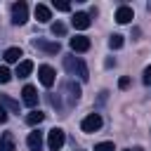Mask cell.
Instances as JSON below:
<instances>
[{"label": "cell", "mask_w": 151, "mask_h": 151, "mask_svg": "<svg viewBox=\"0 0 151 151\" xmlns=\"http://www.w3.org/2000/svg\"><path fill=\"white\" fill-rule=\"evenodd\" d=\"M38 78H40V83H42L45 87H52V85H54V78H57V76H54V68H52V66L42 64V66L38 68Z\"/></svg>", "instance_id": "8992f818"}, {"label": "cell", "mask_w": 151, "mask_h": 151, "mask_svg": "<svg viewBox=\"0 0 151 151\" xmlns=\"http://www.w3.org/2000/svg\"><path fill=\"white\" fill-rule=\"evenodd\" d=\"M31 71H33V61L24 59V61H19V66H17V73H14V76H19V78H26V76H31Z\"/></svg>", "instance_id": "9a60e30c"}, {"label": "cell", "mask_w": 151, "mask_h": 151, "mask_svg": "<svg viewBox=\"0 0 151 151\" xmlns=\"http://www.w3.org/2000/svg\"><path fill=\"white\" fill-rule=\"evenodd\" d=\"M9 80H12L9 68H7V66H0V83H9Z\"/></svg>", "instance_id": "7402d4cb"}, {"label": "cell", "mask_w": 151, "mask_h": 151, "mask_svg": "<svg viewBox=\"0 0 151 151\" xmlns=\"http://www.w3.org/2000/svg\"><path fill=\"white\" fill-rule=\"evenodd\" d=\"M21 99H24L26 106H35V104H38V90H35L33 85H26V87L21 90Z\"/></svg>", "instance_id": "8fae6325"}, {"label": "cell", "mask_w": 151, "mask_h": 151, "mask_svg": "<svg viewBox=\"0 0 151 151\" xmlns=\"http://www.w3.org/2000/svg\"><path fill=\"white\" fill-rule=\"evenodd\" d=\"M68 45H71L73 52H87L90 50V38L87 35H76V38L68 40Z\"/></svg>", "instance_id": "ba28073f"}, {"label": "cell", "mask_w": 151, "mask_h": 151, "mask_svg": "<svg viewBox=\"0 0 151 151\" xmlns=\"http://www.w3.org/2000/svg\"><path fill=\"white\" fill-rule=\"evenodd\" d=\"M66 90H68V97H71V101L76 104V101L80 99V87H78L73 80H66Z\"/></svg>", "instance_id": "2e32d148"}, {"label": "cell", "mask_w": 151, "mask_h": 151, "mask_svg": "<svg viewBox=\"0 0 151 151\" xmlns=\"http://www.w3.org/2000/svg\"><path fill=\"white\" fill-rule=\"evenodd\" d=\"M42 120H45V113H42V111H31V113L26 116V123H28V125H33V127H35V125H40Z\"/></svg>", "instance_id": "e0dca14e"}, {"label": "cell", "mask_w": 151, "mask_h": 151, "mask_svg": "<svg viewBox=\"0 0 151 151\" xmlns=\"http://www.w3.org/2000/svg\"><path fill=\"white\" fill-rule=\"evenodd\" d=\"M64 68L71 73V76H78L80 80H87L90 78V71H87V64L80 59V57H73V54H68V57H64Z\"/></svg>", "instance_id": "6da1fadb"}, {"label": "cell", "mask_w": 151, "mask_h": 151, "mask_svg": "<svg viewBox=\"0 0 151 151\" xmlns=\"http://www.w3.org/2000/svg\"><path fill=\"white\" fill-rule=\"evenodd\" d=\"M52 5H54V9H59V12H68V9H71V5H68L66 0H54Z\"/></svg>", "instance_id": "ffe728a7"}, {"label": "cell", "mask_w": 151, "mask_h": 151, "mask_svg": "<svg viewBox=\"0 0 151 151\" xmlns=\"http://www.w3.org/2000/svg\"><path fill=\"white\" fill-rule=\"evenodd\" d=\"M24 57V52H21V47H7L5 50V54H2V59L7 61V64H19V59Z\"/></svg>", "instance_id": "7c38bea8"}, {"label": "cell", "mask_w": 151, "mask_h": 151, "mask_svg": "<svg viewBox=\"0 0 151 151\" xmlns=\"http://www.w3.org/2000/svg\"><path fill=\"white\" fill-rule=\"evenodd\" d=\"M0 151H14V134L12 132H2V137H0Z\"/></svg>", "instance_id": "5bb4252c"}, {"label": "cell", "mask_w": 151, "mask_h": 151, "mask_svg": "<svg viewBox=\"0 0 151 151\" xmlns=\"http://www.w3.org/2000/svg\"><path fill=\"white\" fill-rule=\"evenodd\" d=\"M64 33H66V26H64L61 21L52 24V35H64Z\"/></svg>", "instance_id": "44dd1931"}, {"label": "cell", "mask_w": 151, "mask_h": 151, "mask_svg": "<svg viewBox=\"0 0 151 151\" xmlns=\"http://www.w3.org/2000/svg\"><path fill=\"white\" fill-rule=\"evenodd\" d=\"M134 19V12H132V7H127V5H120L118 9H116V21L118 24H130Z\"/></svg>", "instance_id": "30bf717a"}, {"label": "cell", "mask_w": 151, "mask_h": 151, "mask_svg": "<svg viewBox=\"0 0 151 151\" xmlns=\"http://www.w3.org/2000/svg\"><path fill=\"white\" fill-rule=\"evenodd\" d=\"M0 104H2V106H7V109H9V111H14V113L19 111V101H14L9 94H0Z\"/></svg>", "instance_id": "ac0fdd59"}, {"label": "cell", "mask_w": 151, "mask_h": 151, "mask_svg": "<svg viewBox=\"0 0 151 151\" xmlns=\"http://www.w3.org/2000/svg\"><path fill=\"white\" fill-rule=\"evenodd\" d=\"M109 47H111V50H120V47H123V35L113 33V35L109 38Z\"/></svg>", "instance_id": "d6986e66"}, {"label": "cell", "mask_w": 151, "mask_h": 151, "mask_svg": "<svg viewBox=\"0 0 151 151\" xmlns=\"http://www.w3.org/2000/svg\"><path fill=\"white\" fill-rule=\"evenodd\" d=\"M42 132L40 130H33V132H28V139H26V144H28V149L31 151H42Z\"/></svg>", "instance_id": "9c48e42d"}, {"label": "cell", "mask_w": 151, "mask_h": 151, "mask_svg": "<svg viewBox=\"0 0 151 151\" xmlns=\"http://www.w3.org/2000/svg\"><path fill=\"white\" fill-rule=\"evenodd\" d=\"M101 116L99 113H90V116H85L83 118V123H80V127H83V132H97L99 127H101Z\"/></svg>", "instance_id": "277c9868"}, {"label": "cell", "mask_w": 151, "mask_h": 151, "mask_svg": "<svg viewBox=\"0 0 151 151\" xmlns=\"http://www.w3.org/2000/svg\"><path fill=\"white\" fill-rule=\"evenodd\" d=\"M142 80H144V85H151V66H146V68H144V76H142Z\"/></svg>", "instance_id": "cb8c5ba5"}, {"label": "cell", "mask_w": 151, "mask_h": 151, "mask_svg": "<svg viewBox=\"0 0 151 151\" xmlns=\"http://www.w3.org/2000/svg\"><path fill=\"white\" fill-rule=\"evenodd\" d=\"M132 151H142V149H132Z\"/></svg>", "instance_id": "4316f807"}, {"label": "cell", "mask_w": 151, "mask_h": 151, "mask_svg": "<svg viewBox=\"0 0 151 151\" xmlns=\"http://www.w3.org/2000/svg\"><path fill=\"white\" fill-rule=\"evenodd\" d=\"M7 120V111H5V106L0 104V123H5Z\"/></svg>", "instance_id": "484cf974"}, {"label": "cell", "mask_w": 151, "mask_h": 151, "mask_svg": "<svg viewBox=\"0 0 151 151\" xmlns=\"http://www.w3.org/2000/svg\"><path fill=\"white\" fill-rule=\"evenodd\" d=\"M71 24H73V28L85 31V28H90L92 19H90V14H87V12H76V14H73V19H71Z\"/></svg>", "instance_id": "52a82bcc"}, {"label": "cell", "mask_w": 151, "mask_h": 151, "mask_svg": "<svg viewBox=\"0 0 151 151\" xmlns=\"http://www.w3.org/2000/svg\"><path fill=\"white\" fill-rule=\"evenodd\" d=\"M33 47H35V50H42V52H47V54H57V52L61 50V45H59L57 40H42V38H35V40H33Z\"/></svg>", "instance_id": "5b68a950"}, {"label": "cell", "mask_w": 151, "mask_h": 151, "mask_svg": "<svg viewBox=\"0 0 151 151\" xmlns=\"http://www.w3.org/2000/svg\"><path fill=\"white\" fill-rule=\"evenodd\" d=\"M94 151H116V149H113V142H101L94 146Z\"/></svg>", "instance_id": "603a6c76"}, {"label": "cell", "mask_w": 151, "mask_h": 151, "mask_svg": "<svg viewBox=\"0 0 151 151\" xmlns=\"http://www.w3.org/2000/svg\"><path fill=\"white\" fill-rule=\"evenodd\" d=\"M35 19H38L40 24H47V21L52 19L50 7H47V5H35Z\"/></svg>", "instance_id": "4fadbf2b"}, {"label": "cell", "mask_w": 151, "mask_h": 151, "mask_svg": "<svg viewBox=\"0 0 151 151\" xmlns=\"http://www.w3.org/2000/svg\"><path fill=\"white\" fill-rule=\"evenodd\" d=\"M12 21L17 26H21V24L28 21V5L26 2H14L12 5Z\"/></svg>", "instance_id": "3957f363"}, {"label": "cell", "mask_w": 151, "mask_h": 151, "mask_svg": "<svg viewBox=\"0 0 151 151\" xmlns=\"http://www.w3.org/2000/svg\"><path fill=\"white\" fill-rule=\"evenodd\" d=\"M125 151H132V149H125Z\"/></svg>", "instance_id": "83f0119b"}, {"label": "cell", "mask_w": 151, "mask_h": 151, "mask_svg": "<svg viewBox=\"0 0 151 151\" xmlns=\"http://www.w3.org/2000/svg\"><path fill=\"white\" fill-rule=\"evenodd\" d=\"M64 142H66V134H64L61 127H52V130L47 132V149H50V151H59V149L64 146Z\"/></svg>", "instance_id": "7a4b0ae2"}, {"label": "cell", "mask_w": 151, "mask_h": 151, "mask_svg": "<svg viewBox=\"0 0 151 151\" xmlns=\"http://www.w3.org/2000/svg\"><path fill=\"white\" fill-rule=\"evenodd\" d=\"M118 87H120V90H125V87H130V78H127V76H123V78L118 80Z\"/></svg>", "instance_id": "d4e9b609"}]
</instances>
